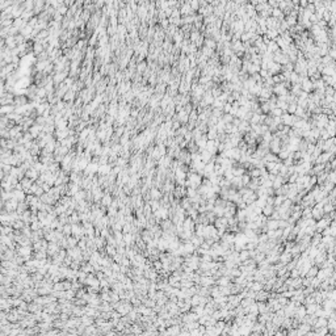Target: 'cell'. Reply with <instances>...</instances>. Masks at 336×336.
<instances>
[{"instance_id":"1","label":"cell","mask_w":336,"mask_h":336,"mask_svg":"<svg viewBox=\"0 0 336 336\" xmlns=\"http://www.w3.org/2000/svg\"><path fill=\"white\" fill-rule=\"evenodd\" d=\"M215 235H217V227H215V226H214L213 223L205 225V228H204V238H205V239L214 238Z\"/></svg>"},{"instance_id":"2","label":"cell","mask_w":336,"mask_h":336,"mask_svg":"<svg viewBox=\"0 0 336 336\" xmlns=\"http://www.w3.org/2000/svg\"><path fill=\"white\" fill-rule=\"evenodd\" d=\"M215 284V278L213 276H200V285L201 286H213Z\"/></svg>"},{"instance_id":"3","label":"cell","mask_w":336,"mask_h":336,"mask_svg":"<svg viewBox=\"0 0 336 336\" xmlns=\"http://www.w3.org/2000/svg\"><path fill=\"white\" fill-rule=\"evenodd\" d=\"M292 253L290 252H287V251H284V252H281L280 253V256H278V261L280 263H282V264H286V263H289L290 260H292Z\"/></svg>"},{"instance_id":"4","label":"cell","mask_w":336,"mask_h":336,"mask_svg":"<svg viewBox=\"0 0 336 336\" xmlns=\"http://www.w3.org/2000/svg\"><path fill=\"white\" fill-rule=\"evenodd\" d=\"M205 150L210 152L211 155H215L217 152H218V151H217L215 143H214V141H211V139H208V142H206V146H205Z\"/></svg>"},{"instance_id":"5","label":"cell","mask_w":336,"mask_h":336,"mask_svg":"<svg viewBox=\"0 0 336 336\" xmlns=\"http://www.w3.org/2000/svg\"><path fill=\"white\" fill-rule=\"evenodd\" d=\"M268 298H269V292H267V290L261 289L260 292H258V293H256L255 301H263V302H265V301H267Z\"/></svg>"},{"instance_id":"6","label":"cell","mask_w":336,"mask_h":336,"mask_svg":"<svg viewBox=\"0 0 336 336\" xmlns=\"http://www.w3.org/2000/svg\"><path fill=\"white\" fill-rule=\"evenodd\" d=\"M189 240H190L192 244H193L194 247L197 248V247H200V245H201V243L205 240V238H204V236H197L196 234H193V235L190 236V239H189Z\"/></svg>"},{"instance_id":"7","label":"cell","mask_w":336,"mask_h":336,"mask_svg":"<svg viewBox=\"0 0 336 336\" xmlns=\"http://www.w3.org/2000/svg\"><path fill=\"white\" fill-rule=\"evenodd\" d=\"M213 225L215 226L217 228L218 227H227V218H225V217H217Z\"/></svg>"},{"instance_id":"8","label":"cell","mask_w":336,"mask_h":336,"mask_svg":"<svg viewBox=\"0 0 336 336\" xmlns=\"http://www.w3.org/2000/svg\"><path fill=\"white\" fill-rule=\"evenodd\" d=\"M324 215V213H323V210H320V209H317V208H314L312 206L311 208V217L312 218L315 219V221H318V219H320Z\"/></svg>"},{"instance_id":"9","label":"cell","mask_w":336,"mask_h":336,"mask_svg":"<svg viewBox=\"0 0 336 336\" xmlns=\"http://www.w3.org/2000/svg\"><path fill=\"white\" fill-rule=\"evenodd\" d=\"M268 230H276L278 228V219H272V218H268L267 223H265Z\"/></svg>"},{"instance_id":"10","label":"cell","mask_w":336,"mask_h":336,"mask_svg":"<svg viewBox=\"0 0 336 336\" xmlns=\"http://www.w3.org/2000/svg\"><path fill=\"white\" fill-rule=\"evenodd\" d=\"M167 334L168 335H179L180 334V324H172L167 327Z\"/></svg>"},{"instance_id":"11","label":"cell","mask_w":336,"mask_h":336,"mask_svg":"<svg viewBox=\"0 0 336 336\" xmlns=\"http://www.w3.org/2000/svg\"><path fill=\"white\" fill-rule=\"evenodd\" d=\"M305 307H306V314H314L315 310L318 307H320V305L314 302V303H310V305H305Z\"/></svg>"},{"instance_id":"12","label":"cell","mask_w":336,"mask_h":336,"mask_svg":"<svg viewBox=\"0 0 336 336\" xmlns=\"http://www.w3.org/2000/svg\"><path fill=\"white\" fill-rule=\"evenodd\" d=\"M258 303V310H259V314H263V312H268L269 309H268V305L263 301H256Z\"/></svg>"},{"instance_id":"13","label":"cell","mask_w":336,"mask_h":336,"mask_svg":"<svg viewBox=\"0 0 336 336\" xmlns=\"http://www.w3.org/2000/svg\"><path fill=\"white\" fill-rule=\"evenodd\" d=\"M273 210H275V206H272V205H265L264 208L261 209V213L264 214L265 217H268V218H269L270 214L273 213Z\"/></svg>"},{"instance_id":"14","label":"cell","mask_w":336,"mask_h":336,"mask_svg":"<svg viewBox=\"0 0 336 336\" xmlns=\"http://www.w3.org/2000/svg\"><path fill=\"white\" fill-rule=\"evenodd\" d=\"M211 211L215 214V217H223V214H225V208H223V206L214 205V208H213V210H211Z\"/></svg>"},{"instance_id":"15","label":"cell","mask_w":336,"mask_h":336,"mask_svg":"<svg viewBox=\"0 0 336 336\" xmlns=\"http://www.w3.org/2000/svg\"><path fill=\"white\" fill-rule=\"evenodd\" d=\"M180 206H181L183 209H185V210H187L188 208H190V200H189V197H187V196L181 197V198H180Z\"/></svg>"},{"instance_id":"16","label":"cell","mask_w":336,"mask_h":336,"mask_svg":"<svg viewBox=\"0 0 336 336\" xmlns=\"http://www.w3.org/2000/svg\"><path fill=\"white\" fill-rule=\"evenodd\" d=\"M318 269H319V268L317 267V265H311L310 269L307 270V273H306V277H315V276H317Z\"/></svg>"},{"instance_id":"17","label":"cell","mask_w":336,"mask_h":336,"mask_svg":"<svg viewBox=\"0 0 336 336\" xmlns=\"http://www.w3.org/2000/svg\"><path fill=\"white\" fill-rule=\"evenodd\" d=\"M286 198V197L284 196V194H278V196H275V204H273V206L275 208H278L282 202H284V200Z\"/></svg>"},{"instance_id":"18","label":"cell","mask_w":336,"mask_h":336,"mask_svg":"<svg viewBox=\"0 0 336 336\" xmlns=\"http://www.w3.org/2000/svg\"><path fill=\"white\" fill-rule=\"evenodd\" d=\"M248 312H250V314H253V315H259L258 303H256V302H253L252 305H250V306H248Z\"/></svg>"},{"instance_id":"19","label":"cell","mask_w":336,"mask_h":336,"mask_svg":"<svg viewBox=\"0 0 336 336\" xmlns=\"http://www.w3.org/2000/svg\"><path fill=\"white\" fill-rule=\"evenodd\" d=\"M332 210H335V205H332L331 202H326V204H324V206H323V213H324V214H328L330 211H332Z\"/></svg>"},{"instance_id":"20","label":"cell","mask_w":336,"mask_h":336,"mask_svg":"<svg viewBox=\"0 0 336 336\" xmlns=\"http://www.w3.org/2000/svg\"><path fill=\"white\" fill-rule=\"evenodd\" d=\"M219 293H221L222 295L231 294V287L228 286V285H226V286H219Z\"/></svg>"},{"instance_id":"21","label":"cell","mask_w":336,"mask_h":336,"mask_svg":"<svg viewBox=\"0 0 336 336\" xmlns=\"http://www.w3.org/2000/svg\"><path fill=\"white\" fill-rule=\"evenodd\" d=\"M240 180H242L243 187H247V184L250 183V180H251V176L247 173V172H245V173H243L242 176H240Z\"/></svg>"},{"instance_id":"22","label":"cell","mask_w":336,"mask_h":336,"mask_svg":"<svg viewBox=\"0 0 336 336\" xmlns=\"http://www.w3.org/2000/svg\"><path fill=\"white\" fill-rule=\"evenodd\" d=\"M250 258V253H248V250H242L240 252H239V260H240V263L242 261H244L245 259H248Z\"/></svg>"},{"instance_id":"23","label":"cell","mask_w":336,"mask_h":336,"mask_svg":"<svg viewBox=\"0 0 336 336\" xmlns=\"http://www.w3.org/2000/svg\"><path fill=\"white\" fill-rule=\"evenodd\" d=\"M151 196L154 200H159L160 197H162V193H160L158 189H151Z\"/></svg>"},{"instance_id":"24","label":"cell","mask_w":336,"mask_h":336,"mask_svg":"<svg viewBox=\"0 0 336 336\" xmlns=\"http://www.w3.org/2000/svg\"><path fill=\"white\" fill-rule=\"evenodd\" d=\"M150 204H151V210H154V211L158 210V209L160 208V202L158 201V200H152Z\"/></svg>"},{"instance_id":"25","label":"cell","mask_w":336,"mask_h":336,"mask_svg":"<svg viewBox=\"0 0 336 336\" xmlns=\"http://www.w3.org/2000/svg\"><path fill=\"white\" fill-rule=\"evenodd\" d=\"M205 42H206V44H205L206 47H209V49H211V50L215 49V42H214L213 39H206Z\"/></svg>"},{"instance_id":"26","label":"cell","mask_w":336,"mask_h":336,"mask_svg":"<svg viewBox=\"0 0 336 336\" xmlns=\"http://www.w3.org/2000/svg\"><path fill=\"white\" fill-rule=\"evenodd\" d=\"M326 298H328V299H332V301H336V292L334 289L332 290H328L327 292V297Z\"/></svg>"},{"instance_id":"27","label":"cell","mask_w":336,"mask_h":336,"mask_svg":"<svg viewBox=\"0 0 336 336\" xmlns=\"http://www.w3.org/2000/svg\"><path fill=\"white\" fill-rule=\"evenodd\" d=\"M197 194V190L194 188H187V197H193V196H196Z\"/></svg>"},{"instance_id":"28","label":"cell","mask_w":336,"mask_h":336,"mask_svg":"<svg viewBox=\"0 0 336 336\" xmlns=\"http://www.w3.org/2000/svg\"><path fill=\"white\" fill-rule=\"evenodd\" d=\"M289 277H292V278L299 277V269H298V268H293V269L290 270V276H289Z\"/></svg>"},{"instance_id":"29","label":"cell","mask_w":336,"mask_h":336,"mask_svg":"<svg viewBox=\"0 0 336 336\" xmlns=\"http://www.w3.org/2000/svg\"><path fill=\"white\" fill-rule=\"evenodd\" d=\"M289 226V223H287V221L286 219H278V228H285V227H287Z\"/></svg>"},{"instance_id":"30","label":"cell","mask_w":336,"mask_h":336,"mask_svg":"<svg viewBox=\"0 0 336 336\" xmlns=\"http://www.w3.org/2000/svg\"><path fill=\"white\" fill-rule=\"evenodd\" d=\"M154 268L156 270H160L163 268V265H162V261H159V260H155V263H154Z\"/></svg>"},{"instance_id":"31","label":"cell","mask_w":336,"mask_h":336,"mask_svg":"<svg viewBox=\"0 0 336 336\" xmlns=\"http://www.w3.org/2000/svg\"><path fill=\"white\" fill-rule=\"evenodd\" d=\"M154 305H155L154 301H146V306L147 307H154Z\"/></svg>"}]
</instances>
